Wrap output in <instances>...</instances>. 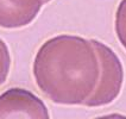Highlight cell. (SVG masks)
Wrapping results in <instances>:
<instances>
[{"label":"cell","mask_w":126,"mask_h":119,"mask_svg":"<svg viewBox=\"0 0 126 119\" xmlns=\"http://www.w3.org/2000/svg\"><path fill=\"white\" fill-rule=\"evenodd\" d=\"M44 0H0V28L19 29L35 20Z\"/></svg>","instance_id":"277c9868"},{"label":"cell","mask_w":126,"mask_h":119,"mask_svg":"<svg viewBox=\"0 0 126 119\" xmlns=\"http://www.w3.org/2000/svg\"><path fill=\"white\" fill-rule=\"evenodd\" d=\"M11 67V56L6 43L0 38V86L6 81Z\"/></svg>","instance_id":"8992f818"},{"label":"cell","mask_w":126,"mask_h":119,"mask_svg":"<svg viewBox=\"0 0 126 119\" xmlns=\"http://www.w3.org/2000/svg\"><path fill=\"white\" fill-rule=\"evenodd\" d=\"M115 34L126 50V0H121L115 12Z\"/></svg>","instance_id":"5b68a950"},{"label":"cell","mask_w":126,"mask_h":119,"mask_svg":"<svg viewBox=\"0 0 126 119\" xmlns=\"http://www.w3.org/2000/svg\"><path fill=\"white\" fill-rule=\"evenodd\" d=\"M100 67L91 39L61 35L42 44L33 62L36 84L61 105H83L95 89Z\"/></svg>","instance_id":"6da1fadb"},{"label":"cell","mask_w":126,"mask_h":119,"mask_svg":"<svg viewBox=\"0 0 126 119\" xmlns=\"http://www.w3.org/2000/svg\"><path fill=\"white\" fill-rule=\"evenodd\" d=\"M0 118L48 119V108L33 93L23 88H10L0 95Z\"/></svg>","instance_id":"3957f363"},{"label":"cell","mask_w":126,"mask_h":119,"mask_svg":"<svg viewBox=\"0 0 126 119\" xmlns=\"http://www.w3.org/2000/svg\"><path fill=\"white\" fill-rule=\"evenodd\" d=\"M91 42L98 56L100 74L95 89L83 105L100 107L111 104L118 98L124 81V69L120 60L110 47L96 39H91Z\"/></svg>","instance_id":"7a4b0ae2"},{"label":"cell","mask_w":126,"mask_h":119,"mask_svg":"<svg viewBox=\"0 0 126 119\" xmlns=\"http://www.w3.org/2000/svg\"><path fill=\"white\" fill-rule=\"evenodd\" d=\"M49 1H51V0H44V2H49Z\"/></svg>","instance_id":"52a82bcc"}]
</instances>
